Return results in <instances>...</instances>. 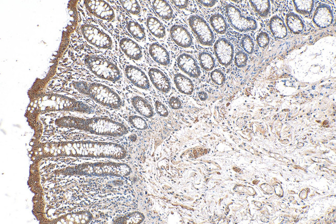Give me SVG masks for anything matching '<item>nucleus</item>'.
I'll return each instance as SVG.
<instances>
[{"label":"nucleus","instance_id":"1","mask_svg":"<svg viewBox=\"0 0 336 224\" xmlns=\"http://www.w3.org/2000/svg\"><path fill=\"white\" fill-rule=\"evenodd\" d=\"M38 151L39 155L45 156H65L122 159L127 155L125 148L119 144L91 141L48 144L41 146Z\"/></svg>","mask_w":336,"mask_h":224},{"label":"nucleus","instance_id":"2","mask_svg":"<svg viewBox=\"0 0 336 224\" xmlns=\"http://www.w3.org/2000/svg\"><path fill=\"white\" fill-rule=\"evenodd\" d=\"M60 127L74 128L98 135L121 137L128 133L123 124L104 118L87 119L75 117H64L56 122Z\"/></svg>","mask_w":336,"mask_h":224},{"label":"nucleus","instance_id":"3","mask_svg":"<svg viewBox=\"0 0 336 224\" xmlns=\"http://www.w3.org/2000/svg\"><path fill=\"white\" fill-rule=\"evenodd\" d=\"M72 85L77 91L89 96L102 105L114 109H120L123 106L120 96L104 85L88 83L83 81H75Z\"/></svg>","mask_w":336,"mask_h":224},{"label":"nucleus","instance_id":"4","mask_svg":"<svg viewBox=\"0 0 336 224\" xmlns=\"http://www.w3.org/2000/svg\"><path fill=\"white\" fill-rule=\"evenodd\" d=\"M42 111L52 110H68L85 114L94 113L93 109L82 102L70 97L60 95L51 94L39 96L31 103Z\"/></svg>","mask_w":336,"mask_h":224},{"label":"nucleus","instance_id":"5","mask_svg":"<svg viewBox=\"0 0 336 224\" xmlns=\"http://www.w3.org/2000/svg\"><path fill=\"white\" fill-rule=\"evenodd\" d=\"M69 171L78 175L124 177L130 175L132 170L127 164L110 162L83 164L70 168Z\"/></svg>","mask_w":336,"mask_h":224},{"label":"nucleus","instance_id":"6","mask_svg":"<svg viewBox=\"0 0 336 224\" xmlns=\"http://www.w3.org/2000/svg\"><path fill=\"white\" fill-rule=\"evenodd\" d=\"M84 64L98 78L116 82L122 77L120 69L105 59L87 55L84 58Z\"/></svg>","mask_w":336,"mask_h":224},{"label":"nucleus","instance_id":"7","mask_svg":"<svg viewBox=\"0 0 336 224\" xmlns=\"http://www.w3.org/2000/svg\"><path fill=\"white\" fill-rule=\"evenodd\" d=\"M81 30L87 41L96 47L110 49L113 46L112 37L97 26L85 24L81 26Z\"/></svg>","mask_w":336,"mask_h":224},{"label":"nucleus","instance_id":"8","mask_svg":"<svg viewBox=\"0 0 336 224\" xmlns=\"http://www.w3.org/2000/svg\"><path fill=\"white\" fill-rule=\"evenodd\" d=\"M226 14L230 25L240 32H248L258 28L255 20L249 17H245L240 10L232 5L226 7Z\"/></svg>","mask_w":336,"mask_h":224},{"label":"nucleus","instance_id":"9","mask_svg":"<svg viewBox=\"0 0 336 224\" xmlns=\"http://www.w3.org/2000/svg\"><path fill=\"white\" fill-rule=\"evenodd\" d=\"M189 25L204 46H211L214 41V34L206 20L198 15H191L188 18Z\"/></svg>","mask_w":336,"mask_h":224},{"label":"nucleus","instance_id":"10","mask_svg":"<svg viewBox=\"0 0 336 224\" xmlns=\"http://www.w3.org/2000/svg\"><path fill=\"white\" fill-rule=\"evenodd\" d=\"M84 4L89 12L96 17L107 21H112L115 19L114 10L105 2L86 1Z\"/></svg>","mask_w":336,"mask_h":224},{"label":"nucleus","instance_id":"11","mask_svg":"<svg viewBox=\"0 0 336 224\" xmlns=\"http://www.w3.org/2000/svg\"><path fill=\"white\" fill-rule=\"evenodd\" d=\"M214 52L219 63L224 66H229L234 57V47L228 40L221 38L217 40L214 46Z\"/></svg>","mask_w":336,"mask_h":224},{"label":"nucleus","instance_id":"12","mask_svg":"<svg viewBox=\"0 0 336 224\" xmlns=\"http://www.w3.org/2000/svg\"><path fill=\"white\" fill-rule=\"evenodd\" d=\"M125 74L130 82L141 89L148 90L150 88L149 78L141 69L132 65L125 67Z\"/></svg>","mask_w":336,"mask_h":224},{"label":"nucleus","instance_id":"13","mask_svg":"<svg viewBox=\"0 0 336 224\" xmlns=\"http://www.w3.org/2000/svg\"><path fill=\"white\" fill-rule=\"evenodd\" d=\"M312 19L314 24L319 28L329 27L333 22V15L331 8L326 4L319 5L315 10Z\"/></svg>","mask_w":336,"mask_h":224},{"label":"nucleus","instance_id":"14","mask_svg":"<svg viewBox=\"0 0 336 224\" xmlns=\"http://www.w3.org/2000/svg\"><path fill=\"white\" fill-rule=\"evenodd\" d=\"M177 65L182 71L192 78H198L201 75L198 65L190 54L185 53L180 54L177 57Z\"/></svg>","mask_w":336,"mask_h":224},{"label":"nucleus","instance_id":"15","mask_svg":"<svg viewBox=\"0 0 336 224\" xmlns=\"http://www.w3.org/2000/svg\"><path fill=\"white\" fill-rule=\"evenodd\" d=\"M173 41L179 47L187 48L192 45V38L189 31L181 25H173L170 30Z\"/></svg>","mask_w":336,"mask_h":224},{"label":"nucleus","instance_id":"16","mask_svg":"<svg viewBox=\"0 0 336 224\" xmlns=\"http://www.w3.org/2000/svg\"><path fill=\"white\" fill-rule=\"evenodd\" d=\"M148 74L151 83L158 90L164 93L170 91L171 85L170 80L161 70L151 68Z\"/></svg>","mask_w":336,"mask_h":224},{"label":"nucleus","instance_id":"17","mask_svg":"<svg viewBox=\"0 0 336 224\" xmlns=\"http://www.w3.org/2000/svg\"><path fill=\"white\" fill-rule=\"evenodd\" d=\"M122 51L129 59L138 61L143 58V52L139 45L129 37L122 38L119 42Z\"/></svg>","mask_w":336,"mask_h":224},{"label":"nucleus","instance_id":"18","mask_svg":"<svg viewBox=\"0 0 336 224\" xmlns=\"http://www.w3.org/2000/svg\"><path fill=\"white\" fill-rule=\"evenodd\" d=\"M149 53L153 60L163 66H168L170 64L171 59L169 52L159 43L151 44L149 48Z\"/></svg>","mask_w":336,"mask_h":224},{"label":"nucleus","instance_id":"19","mask_svg":"<svg viewBox=\"0 0 336 224\" xmlns=\"http://www.w3.org/2000/svg\"><path fill=\"white\" fill-rule=\"evenodd\" d=\"M130 101L134 109L141 115L147 118H151L154 115V110L149 101L139 95L131 97Z\"/></svg>","mask_w":336,"mask_h":224},{"label":"nucleus","instance_id":"20","mask_svg":"<svg viewBox=\"0 0 336 224\" xmlns=\"http://www.w3.org/2000/svg\"><path fill=\"white\" fill-rule=\"evenodd\" d=\"M270 29L274 36L277 38L284 39L288 35V29L284 20L278 15L271 18Z\"/></svg>","mask_w":336,"mask_h":224},{"label":"nucleus","instance_id":"21","mask_svg":"<svg viewBox=\"0 0 336 224\" xmlns=\"http://www.w3.org/2000/svg\"><path fill=\"white\" fill-rule=\"evenodd\" d=\"M174 82L178 90L185 95H190L194 91V85L191 80L181 73L174 76Z\"/></svg>","mask_w":336,"mask_h":224},{"label":"nucleus","instance_id":"22","mask_svg":"<svg viewBox=\"0 0 336 224\" xmlns=\"http://www.w3.org/2000/svg\"><path fill=\"white\" fill-rule=\"evenodd\" d=\"M146 24L149 31L153 36L159 39L165 37V27L159 19L154 16H149L147 18Z\"/></svg>","mask_w":336,"mask_h":224},{"label":"nucleus","instance_id":"23","mask_svg":"<svg viewBox=\"0 0 336 224\" xmlns=\"http://www.w3.org/2000/svg\"><path fill=\"white\" fill-rule=\"evenodd\" d=\"M152 5L155 13L161 18L169 21L173 18V11L168 2L154 1L152 2Z\"/></svg>","mask_w":336,"mask_h":224},{"label":"nucleus","instance_id":"24","mask_svg":"<svg viewBox=\"0 0 336 224\" xmlns=\"http://www.w3.org/2000/svg\"><path fill=\"white\" fill-rule=\"evenodd\" d=\"M286 22L289 30L294 34H300L304 29L305 25L303 20L298 15L294 13L287 15Z\"/></svg>","mask_w":336,"mask_h":224},{"label":"nucleus","instance_id":"25","mask_svg":"<svg viewBox=\"0 0 336 224\" xmlns=\"http://www.w3.org/2000/svg\"><path fill=\"white\" fill-rule=\"evenodd\" d=\"M126 28L129 33L139 41H144L146 38V34L144 28L134 20H128L126 24Z\"/></svg>","mask_w":336,"mask_h":224},{"label":"nucleus","instance_id":"26","mask_svg":"<svg viewBox=\"0 0 336 224\" xmlns=\"http://www.w3.org/2000/svg\"><path fill=\"white\" fill-rule=\"evenodd\" d=\"M145 219L144 214L141 212L135 211L118 217L114 220L116 223H141Z\"/></svg>","mask_w":336,"mask_h":224},{"label":"nucleus","instance_id":"27","mask_svg":"<svg viewBox=\"0 0 336 224\" xmlns=\"http://www.w3.org/2000/svg\"><path fill=\"white\" fill-rule=\"evenodd\" d=\"M210 24L214 31L224 34L227 30V24L224 16L220 14H214L210 19Z\"/></svg>","mask_w":336,"mask_h":224},{"label":"nucleus","instance_id":"28","mask_svg":"<svg viewBox=\"0 0 336 224\" xmlns=\"http://www.w3.org/2000/svg\"><path fill=\"white\" fill-rule=\"evenodd\" d=\"M251 7L261 17L265 18L268 16L271 11L270 1H250Z\"/></svg>","mask_w":336,"mask_h":224},{"label":"nucleus","instance_id":"29","mask_svg":"<svg viewBox=\"0 0 336 224\" xmlns=\"http://www.w3.org/2000/svg\"><path fill=\"white\" fill-rule=\"evenodd\" d=\"M295 11L305 16L311 14L314 5V1H293Z\"/></svg>","mask_w":336,"mask_h":224},{"label":"nucleus","instance_id":"30","mask_svg":"<svg viewBox=\"0 0 336 224\" xmlns=\"http://www.w3.org/2000/svg\"><path fill=\"white\" fill-rule=\"evenodd\" d=\"M200 65L206 71H211L215 66V60L213 57L208 52H202L199 54Z\"/></svg>","mask_w":336,"mask_h":224},{"label":"nucleus","instance_id":"31","mask_svg":"<svg viewBox=\"0 0 336 224\" xmlns=\"http://www.w3.org/2000/svg\"><path fill=\"white\" fill-rule=\"evenodd\" d=\"M123 8L128 13L139 16L142 13V8L139 2L137 1H120Z\"/></svg>","mask_w":336,"mask_h":224},{"label":"nucleus","instance_id":"32","mask_svg":"<svg viewBox=\"0 0 336 224\" xmlns=\"http://www.w3.org/2000/svg\"><path fill=\"white\" fill-rule=\"evenodd\" d=\"M129 124L138 130L144 131L148 129V126L146 120L142 117L130 116L128 118Z\"/></svg>","mask_w":336,"mask_h":224},{"label":"nucleus","instance_id":"33","mask_svg":"<svg viewBox=\"0 0 336 224\" xmlns=\"http://www.w3.org/2000/svg\"><path fill=\"white\" fill-rule=\"evenodd\" d=\"M241 45L245 51L251 54L254 49V43L252 38L249 35H245L241 40Z\"/></svg>","mask_w":336,"mask_h":224},{"label":"nucleus","instance_id":"34","mask_svg":"<svg viewBox=\"0 0 336 224\" xmlns=\"http://www.w3.org/2000/svg\"><path fill=\"white\" fill-rule=\"evenodd\" d=\"M248 57L247 53L243 51H239L236 52L234 57V63L237 67L244 68L248 62Z\"/></svg>","mask_w":336,"mask_h":224},{"label":"nucleus","instance_id":"35","mask_svg":"<svg viewBox=\"0 0 336 224\" xmlns=\"http://www.w3.org/2000/svg\"><path fill=\"white\" fill-rule=\"evenodd\" d=\"M212 80L217 85H223L226 81V77L224 73L219 69H216L211 73Z\"/></svg>","mask_w":336,"mask_h":224},{"label":"nucleus","instance_id":"36","mask_svg":"<svg viewBox=\"0 0 336 224\" xmlns=\"http://www.w3.org/2000/svg\"><path fill=\"white\" fill-rule=\"evenodd\" d=\"M270 37L269 35L265 32L260 33L256 37V42L261 48H265L270 44Z\"/></svg>","mask_w":336,"mask_h":224},{"label":"nucleus","instance_id":"37","mask_svg":"<svg viewBox=\"0 0 336 224\" xmlns=\"http://www.w3.org/2000/svg\"><path fill=\"white\" fill-rule=\"evenodd\" d=\"M156 110L158 114L162 117H167L169 115L167 107L159 100H156L155 102Z\"/></svg>","mask_w":336,"mask_h":224},{"label":"nucleus","instance_id":"38","mask_svg":"<svg viewBox=\"0 0 336 224\" xmlns=\"http://www.w3.org/2000/svg\"><path fill=\"white\" fill-rule=\"evenodd\" d=\"M170 107L174 110H179L182 108V101L179 97L172 96L168 101Z\"/></svg>","mask_w":336,"mask_h":224},{"label":"nucleus","instance_id":"39","mask_svg":"<svg viewBox=\"0 0 336 224\" xmlns=\"http://www.w3.org/2000/svg\"><path fill=\"white\" fill-rule=\"evenodd\" d=\"M171 3L177 8L181 10L186 9L189 4V1H172Z\"/></svg>","mask_w":336,"mask_h":224},{"label":"nucleus","instance_id":"40","mask_svg":"<svg viewBox=\"0 0 336 224\" xmlns=\"http://www.w3.org/2000/svg\"><path fill=\"white\" fill-rule=\"evenodd\" d=\"M198 3L204 7L207 8H211L215 6L217 2L216 1H198Z\"/></svg>","mask_w":336,"mask_h":224},{"label":"nucleus","instance_id":"41","mask_svg":"<svg viewBox=\"0 0 336 224\" xmlns=\"http://www.w3.org/2000/svg\"><path fill=\"white\" fill-rule=\"evenodd\" d=\"M198 97L202 101H206L208 98V94L204 91H200L198 93Z\"/></svg>","mask_w":336,"mask_h":224},{"label":"nucleus","instance_id":"42","mask_svg":"<svg viewBox=\"0 0 336 224\" xmlns=\"http://www.w3.org/2000/svg\"><path fill=\"white\" fill-rule=\"evenodd\" d=\"M307 193L306 191L303 190L300 194V197L303 199H305L307 197Z\"/></svg>","mask_w":336,"mask_h":224}]
</instances>
